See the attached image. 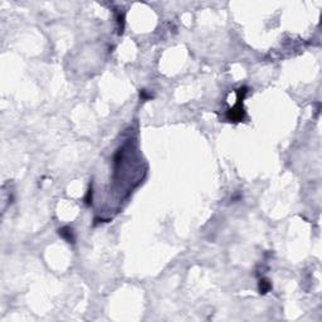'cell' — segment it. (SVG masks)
I'll return each instance as SVG.
<instances>
[{"instance_id": "cell-1", "label": "cell", "mask_w": 322, "mask_h": 322, "mask_svg": "<svg viewBox=\"0 0 322 322\" xmlns=\"http://www.w3.org/2000/svg\"><path fill=\"white\" fill-rule=\"evenodd\" d=\"M59 234L62 235L63 238H66L68 242H73V238H72V230L71 229H68V228H63V229H60L59 230Z\"/></svg>"}, {"instance_id": "cell-2", "label": "cell", "mask_w": 322, "mask_h": 322, "mask_svg": "<svg viewBox=\"0 0 322 322\" xmlns=\"http://www.w3.org/2000/svg\"><path fill=\"white\" fill-rule=\"evenodd\" d=\"M269 288H271V284L268 283V281H263V282L261 281V291H262L263 293L267 292Z\"/></svg>"}]
</instances>
